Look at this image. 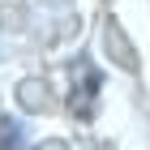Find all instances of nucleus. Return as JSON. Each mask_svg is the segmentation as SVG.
I'll list each match as a JSON object with an SVG mask.
<instances>
[{
  "label": "nucleus",
  "instance_id": "obj_1",
  "mask_svg": "<svg viewBox=\"0 0 150 150\" xmlns=\"http://www.w3.org/2000/svg\"><path fill=\"white\" fill-rule=\"evenodd\" d=\"M69 107L81 116V120H90L94 107H99V73H94L86 60L73 69V99H69Z\"/></svg>",
  "mask_w": 150,
  "mask_h": 150
},
{
  "label": "nucleus",
  "instance_id": "obj_2",
  "mask_svg": "<svg viewBox=\"0 0 150 150\" xmlns=\"http://www.w3.org/2000/svg\"><path fill=\"white\" fill-rule=\"evenodd\" d=\"M107 52H116V64H120V69H137V52H133V47H129V39L120 35V26L116 22H107Z\"/></svg>",
  "mask_w": 150,
  "mask_h": 150
},
{
  "label": "nucleus",
  "instance_id": "obj_3",
  "mask_svg": "<svg viewBox=\"0 0 150 150\" xmlns=\"http://www.w3.org/2000/svg\"><path fill=\"white\" fill-rule=\"evenodd\" d=\"M17 103H22L26 112H43L47 107V86L39 77H26L22 86H17Z\"/></svg>",
  "mask_w": 150,
  "mask_h": 150
},
{
  "label": "nucleus",
  "instance_id": "obj_4",
  "mask_svg": "<svg viewBox=\"0 0 150 150\" xmlns=\"http://www.w3.org/2000/svg\"><path fill=\"white\" fill-rule=\"evenodd\" d=\"M0 150H26V129L17 120H0Z\"/></svg>",
  "mask_w": 150,
  "mask_h": 150
},
{
  "label": "nucleus",
  "instance_id": "obj_5",
  "mask_svg": "<svg viewBox=\"0 0 150 150\" xmlns=\"http://www.w3.org/2000/svg\"><path fill=\"white\" fill-rule=\"evenodd\" d=\"M39 150H69V146H64V142H43Z\"/></svg>",
  "mask_w": 150,
  "mask_h": 150
},
{
  "label": "nucleus",
  "instance_id": "obj_6",
  "mask_svg": "<svg viewBox=\"0 0 150 150\" xmlns=\"http://www.w3.org/2000/svg\"><path fill=\"white\" fill-rule=\"evenodd\" d=\"M43 4H56V9H64V4H69V0H43Z\"/></svg>",
  "mask_w": 150,
  "mask_h": 150
}]
</instances>
